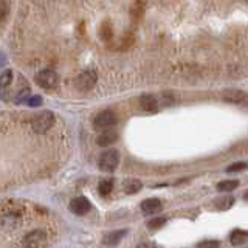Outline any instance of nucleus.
Segmentation results:
<instances>
[{
  "instance_id": "obj_1",
  "label": "nucleus",
  "mask_w": 248,
  "mask_h": 248,
  "mask_svg": "<svg viewBox=\"0 0 248 248\" xmlns=\"http://www.w3.org/2000/svg\"><path fill=\"white\" fill-rule=\"evenodd\" d=\"M53 123H54L53 112L44 110V112L33 116V120H31V126H33V130L37 132V134H45V132L50 130V127L53 126Z\"/></svg>"
},
{
  "instance_id": "obj_2",
  "label": "nucleus",
  "mask_w": 248,
  "mask_h": 248,
  "mask_svg": "<svg viewBox=\"0 0 248 248\" xmlns=\"http://www.w3.org/2000/svg\"><path fill=\"white\" fill-rule=\"evenodd\" d=\"M118 163H120V152L110 149L99 155L98 166L101 170H104V172H113L116 166H118Z\"/></svg>"
},
{
  "instance_id": "obj_3",
  "label": "nucleus",
  "mask_w": 248,
  "mask_h": 248,
  "mask_svg": "<svg viewBox=\"0 0 248 248\" xmlns=\"http://www.w3.org/2000/svg\"><path fill=\"white\" fill-rule=\"evenodd\" d=\"M36 82H37V85H41V87L45 90L54 89L58 85V75H56V72H53L50 68L41 70V72L36 75Z\"/></svg>"
},
{
  "instance_id": "obj_4",
  "label": "nucleus",
  "mask_w": 248,
  "mask_h": 248,
  "mask_svg": "<svg viewBox=\"0 0 248 248\" xmlns=\"http://www.w3.org/2000/svg\"><path fill=\"white\" fill-rule=\"evenodd\" d=\"M115 123H116V115L112 110H104L95 116L93 126H95L96 130H106V129H110Z\"/></svg>"
},
{
  "instance_id": "obj_5",
  "label": "nucleus",
  "mask_w": 248,
  "mask_h": 248,
  "mask_svg": "<svg viewBox=\"0 0 248 248\" xmlns=\"http://www.w3.org/2000/svg\"><path fill=\"white\" fill-rule=\"evenodd\" d=\"M22 245L25 247H31V248H36V247H45L46 245V234L41 230H36V231H31L28 234L23 237L22 240Z\"/></svg>"
},
{
  "instance_id": "obj_6",
  "label": "nucleus",
  "mask_w": 248,
  "mask_h": 248,
  "mask_svg": "<svg viewBox=\"0 0 248 248\" xmlns=\"http://www.w3.org/2000/svg\"><path fill=\"white\" fill-rule=\"evenodd\" d=\"M96 73L92 72V70H87V72H82L79 76L76 78V85L79 90L87 92L90 89H93V85L96 84Z\"/></svg>"
},
{
  "instance_id": "obj_7",
  "label": "nucleus",
  "mask_w": 248,
  "mask_h": 248,
  "mask_svg": "<svg viewBox=\"0 0 248 248\" xmlns=\"http://www.w3.org/2000/svg\"><path fill=\"white\" fill-rule=\"evenodd\" d=\"M70 211H72L73 214H76V216H84V214H87L89 211H90V208H92V205H90V202H89V199L87 197H75L72 202H70Z\"/></svg>"
},
{
  "instance_id": "obj_8",
  "label": "nucleus",
  "mask_w": 248,
  "mask_h": 248,
  "mask_svg": "<svg viewBox=\"0 0 248 248\" xmlns=\"http://www.w3.org/2000/svg\"><path fill=\"white\" fill-rule=\"evenodd\" d=\"M141 211L144 214H154L161 211V202L158 199H146L141 203Z\"/></svg>"
},
{
  "instance_id": "obj_9",
  "label": "nucleus",
  "mask_w": 248,
  "mask_h": 248,
  "mask_svg": "<svg viewBox=\"0 0 248 248\" xmlns=\"http://www.w3.org/2000/svg\"><path fill=\"white\" fill-rule=\"evenodd\" d=\"M116 140H118V135H116V132H113L110 129H106V130H103V134L98 137L96 143H98V146H103L104 147V146L113 144Z\"/></svg>"
},
{
  "instance_id": "obj_10",
  "label": "nucleus",
  "mask_w": 248,
  "mask_h": 248,
  "mask_svg": "<svg viewBox=\"0 0 248 248\" xmlns=\"http://www.w3.org/2000/svg\"><path fill=\"white\" fill-rule=\"evenodd\" d=\"M140 107H141L144 112H155L158 107V101L152 95H143L140 98Z\"/></svg>"
},
{
  "instance_id": "obj_11",
  "label": "nucleus",
  "mask_w": 248,
  "mask_h": 248,
  "mask_svg": "<svg viewBox=\"0 0 248 248\" xmlns=\"http://www.w3.org/2000/svg\"><path fill=\"white\" fill-rule=\"evenodd\" d=\"M223 99L227 101V103H234V104H237V103H242V101L245 99V93L240 92V90L231 89V90H228L223 95Z\"/></svg>"
},
{
  "instance_id": "obj_12",
  "label": "nucleus",
  "mask_w": 248,
  "mask_h": 248,
  "mask_svg": "<svg viewBox=\"0 0 248 248\" xmlns=\"http://www.w3.org/2000/svg\"><path fill=\"white\" fill-rule=\"evenodd\" d=\"M230 240L232 245H242L245 242H248V231L244 230H234L230 234Z\"/></svg>"
},
{
  "instance_id": "obj_13",
  "label": "nucleus",
  "mask_w": 248,
  "mask_h": 248,
  "mask_svg": "<svg viewBox=\"0 0 248 248\" xmlns=\"http://www.w3.org/2000/svg\"><path fill=\"white\" fill-rule=\"evenodd\" d=\"M126 230H120V231H113V232H108V234L104 237V240L103 242L106 244V245H115V244H118L120 240H121V237L126 234Z\"/></svg>"
},
{
  "instance_id": "obj_14",
  "label": "nucleus",
  "mask_w": 248,
  "mask_h": 248,
  "mask_svg": "<svg viewBox=\"0 0 248 248\" xmlns=\"http://www.w3.org/2000/svg\"><path fill=\"white\" fill-rule=\"evenodd\" d=\"M124 191H126L127 194H137L140 189L143 188V183L140 180H135V178H132V180H127L124 182Z\"/></svg>"
},
{
  "instance_id": "obj_15",
  "label": "nucleus",
  "mask_w": 248,
  "mask_h": 248,
  "mask_svg": "<svg viewBox=\"0 0 248 248\" xmlns=\"http://www.w3.org/2000/svg\"><path fill=\"white\" fill-rule=\"evenodd\" d=\"M13 70H5V72L0 73V90H5L6 87H10L13 82Z\"/></svg>"
},
{
  "instance_id": "obj_16",
  "label": "nucleus",
  "mask_w": 248,
  "mask_h": 248,
  "mask_svg": "<svg viewBox=\"0 0 248 248\" xmlns=\"http://www.w3.org/2000/svg\"><path fill=\"white\" fill-rule=\"evenodd\" d=\"M239 186V180H223L220 183H217V189L220 192H230L232 189H236Z\"/></svg>"
},
{
  "instance_id": "obj_17",
  "label": "nucleus",
  "mask_w": 248,
  "mask_h": 248,
  "mask_svg": "<svg viewBox=\"0 0 248 248\" xmlns=\"http://www.w3.org/2000/svg\"><path fill=\"white\" fill-rule=\"evenodd\" d=\"M113 189V182L112 180H103V182H99L98 185V191L101 196H108V194L112 192Z\"/></svg>"
},
{
  "instance_id": "obj_18",
  "label": "nucleus",
  "mask_w": 248,
  "mask_h": 248,
  "mask_svg": "<svg viewBox=\"0 0 248 248\" xmlns=\"http://www.w3.org/2000/svg\"><path fill=\"white\" fill-rule=\"evenodd\" d=\"M232 203H234V199H232V197H220V199H216V206L219 208V209H222V211L231 208Z\"/></svg>"
},
{
  "instance_id": "obj_19",
  "label": "nucleus",
  "mask_w": 248,
  "mask_h": 248,
  "mask_svg": "<svg viewBox=\"0 0 248 248\" xmlns=\"http://www.w3.org/2000/svg\"><path fill=\"white\" fill-rule=\"evenodd\" d=\"M165 223H166V217H155V219H152L149 223H147V227H149L151 230H158Z\"/></svg>"
},
{
  "instance_id": "obj_20",
  "label": "nucleus",
  "mask_w": 248,
  "mask_h": 248,
  "mask_svg": "<svg viewBox=\"0 0 248 248\" xmlns=\"http://www.w3.org/2000/svg\"><path fill=\"white\" fill-rule=\"evenodd\" d=\"M42 103H44V99H42L41 95L30 96V98L27 99V104H28L30 107H39V106H42Z\"/></svg>"
},
{
  "instance_id": "obj_21",
  "label": "nucleus",
  "mask_w": 248,
  "mask_h": 248,
  "mask_svg": "<svg viewBox=\"0 0 248 248\" xmlns=\"http://www.w3.org/2000/svg\"><path fill=\"white\" fill-rule=\"evenodd\" d=\"M247 168H248L247 163L240 161V163H234V165L228 166L227 170H228V172H237V170H244V169H247Z\"/></svg>"
},
{
  "instance_id": "obj_22",
  "label": "nucleus",
  "mask_w": 248,
  "mask_h": 248,
  "mask_svg": "<svg viewBox=\"0 0 248 248\" xmlns=\"http://www.w3.org/2000/svg\"><path fill=\"white\" fill-rule=\"evenodd\" d=\"M8 10H10V6H8L6 0H0V20H3L6 17Z\"/></svg>"
},
{
  "instance_id": "obj_23",
  "label": "nucleus",
  "mask_w": 248,
  "mask_h": 248,
  "mask_svg": "<svg viewBox=\"0 0 248 248\" xmlns=\"http://www.w3.org/2000/svg\"><path fill=\"white\" fill-rule=\"evenodd\" d=\"M220 242H217V240H202V242L199 244V247H219Z\"/></svg>"
},
{
  "instance_id": "obj_24",
  "label": "nucleus",
  "mask_w": 248,
  "mask_h": 248,
  "mask_svg": "<svg viewBox=\"0 0 248 248\" xmlns=\"http://www.w3.org/2000/svg\"><path fill=\"white\" fill-rule=\"evenodd\" d=\"M101 36H103L104 41H107V39L110 37V30H108V27H107V25H104L103 28H101Z\"/></svg>"
},
{
  "instance_id": "obj_25",
  "label": "nucleus",
  "mask_w": 248,
  "mask_h": 248,
  "mask_svg": "<svg viewBox=\"0 0 248 248\" xmlns=\"http://www.w3.org/2000/svg\"><path fill=\"white\" fill-rule=\"evenodd\" d=\"M6 56H5V53H0V67H5L6 65Z\"/></svg>"
},
{
  "instance_id": "obj_26",
  "label": "nucleus",
  "mask_w": 248,
  "mask_h": 248,
  "mask_svg": "<svg viewBox=\"0 0 248 248\" xmlns=\"http://www.w3.org/2000/svg\"><path fill=\"white\" fill-rule=\"evenodd\" d=\"M244 197H245V200H248V192H245V196H244Z\"/></svg>"
},
{
  "instance_id": "obj_27",
  "label": "nucleus",
  "mask_w": 248,
  "mask_h": 248,
  "mask_svg": "<svg viewBox=\"0 0 248 248\" xmlns=\"http://www.w3.org/2000/svg\"><path fill=\"white\" fill-rule=\"evenodd\" d=\"M245 2H247V3H248V0H245Z\"/></svg>"
}]
</instances>
